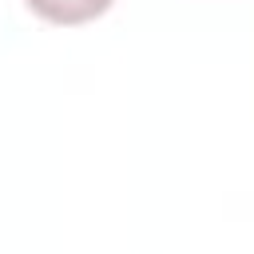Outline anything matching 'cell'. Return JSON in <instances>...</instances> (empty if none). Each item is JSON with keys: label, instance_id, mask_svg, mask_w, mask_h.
I'll return each mask as SVG.
<instances>
[{"label": "cell", "instance_id": "1", "mask_svg": "<svg viewBox=\"0 0 254 254\" xmlns=\"http://www.w3.org/2000/svg\"><path fill=\"white\" fill-rule=\"evenodd\" d=\"M28 8L52 24H83L111 8V0H28Z\"/></svg>", "mask_w": 254, "mask_h": 254}]
</instances>
